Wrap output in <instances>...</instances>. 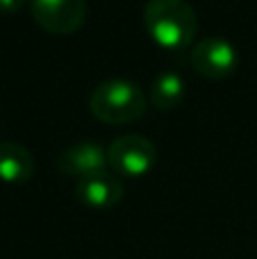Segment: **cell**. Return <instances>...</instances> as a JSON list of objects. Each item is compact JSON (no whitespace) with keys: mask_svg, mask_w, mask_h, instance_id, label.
Returning a JSON list of instances; mask_svg holds the SVG:
<instances>
[{"mask_svg":"<svg viewBox=\"0 0 257 259\" xmlns=\"http://www.w3.org/2000/svg\"><path fill=\"white\" fill-rule=\"evenodd\" d=\"M185 80L178 73H159L150 84V103L157 109H176L185 100Z\"/></svg>","mask_w":257,"mask_h":259,"instance_id":"cell-9","label":"cell"},{"mask_svg":"<svg viewBox=\"0 0 257 259\" xmlns=\"http://www.w3.org/2000/svg\"><path fill=\"white\" fill-rule=\"evenodd\" d=\"M32 18L48 34L66 36L87 21V0H30Z\"/></svg>","mask_w":257,"mask_h":259,"instance_id":"cell-4","label":"cell"},{"mask_svg":"<svg viewBox=\"0 0 257 259\" xmlns=\"http://www.w3.org/2000/svg\"><path fill=\"white\" fill-rule=\"evenodd\" d=\"M191 68L207 80H226L239 66L237 48L223 36H205L189 55Z\"/></svg>","mask_w":257,"mask_h":259,"instance_id":"cell-5","label":"cell"},{"mask_svg":"<svg viewBox=\"0 0 257 259\" xmlns=\"http://www.w3.org/2000/svg\"><path fill=\"white\" fill-rule=\"evenodd\" d=\"M107 161L112 173L121 178H141L153 170L157 161V148L141 134H123L109 143Z\"/></svg>","mask_w":257,"mask_h":259,"instance_id":"cell-3","label":"cell"},{"mask_svg":"<svg viewBox=\"0 0 257 259\" xmlns=\"http://www.w3.org/2000/svg\"><path fill=\"white\" fill-rule=\"evenodd\" d=\"M144 27L159 48L185 50L198 34V16L187 0H148Z\"/></svg>","mask_w":257,"mask_h":259,"instance_id":"cell-1","label":"cell"},{"mask_svg":"<svg viewBox=\"0 0 257 259\" xmlns=\"http://www.w3.org/2000/svg\"><path fill=\"white\" fill-rule=\"evenodd\" d=\"M123 193H125V187L121 178L109 170L91 175V178H82L75 184L77 200L91 209H112L123 200Z\"/></svg>","mask_w":257,"mask_h":259,"instance_id":"cell-7","label":"cell"},{"mask_svg":"<svg viewBox=\"0 0 257 259\" xmlns=\"http://www.w3.org/2000/svg\"><path fill=\"white\" fill-rule=\"evenodd\" d=\"M89 112L105 125H127L146 114V96L130 80H105L91 91Z\"/></svg>","mask_w":257,"mask_h":259,"instance_id":"cell-2","label":"cell"},{"mask_svg":"<svg viewBox=\"0 0 257 259\" xmlns=\"http://www.w3.org/2000/svg\"><path fill=\"white\" fill-rule=\"evenodd\" d=\"M59 173L68 178H91V175L105 173L109 168L107 148H103L98 141H77L66 146L57 155Z\"/></svg>","mask_w":257,"mask_h":259,"instance_id":"cell-6","label":"cell"},{"mask_svg":"<svg viewBox=\"0 0 257 259\" xmlns=\"http://www.w3.org/2000/svg\"><path fill=\"white\" fill-rule=\"evenodd\" d=\"M25 5V0H0V12L3 14H14Z\"/></svg>","mask_w":257,"mask_h":259,"instance_id":"cell-10","label":"cell"},{"mask_svg":"<svg viewBox=\"0 0 257 259\" xmlns=\"http://www.w3.org/2000/svg\"><path fill=\"white\" fill-rule=\"evenodd\" d=\"M34 175V157L23 143L0 141V180L7 184H23Z\"/></svg>","mask_w":257,"mask_h":259,"instance_id":"cell-8","label":"cell"}]
</instances>
